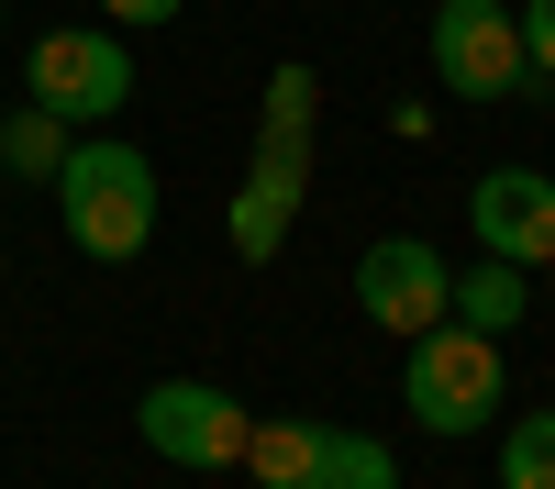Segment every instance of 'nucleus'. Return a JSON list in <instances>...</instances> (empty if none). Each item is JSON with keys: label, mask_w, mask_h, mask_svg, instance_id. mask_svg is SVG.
<instances>
[{"label": "nucleus", "mask_w": 555, "mask_h": 489, "mask_svg": "<svg viewBox=\"0 0 555 489\" xmlns=\"http://www.w3.org/2000/svg\"><path fill=\"white\" fill-rule=\"evenodd\" d=\"M56 222L89 267H133L156 245V156L122 145V133H78L56 167Z\"/></svg>", "instance_id": "nucleus-1"}, {"label": "nucleus", "mask_w": 555, "mask_h": 489, "mask_svg": "<svg viewBox=\"0 0 555 489\" xmlns=\"http://www.w3.org/2000/svg\"><path fill=\"white\" fill-rule=\"evenodd\" d=\"M500 400H512V378H500V334H467L444 311L434 334H411V356H400V412L423 423V434H489L500 423Z\"/></svg>", "instance_id": "nucleus-2"}, {"label": "nucleus", "mask_w": 555, "mask_h": 489, "mask_svg": "<svg viewBox=\"0 0 555 489\" xmlns=\"http://www.w3.org/2000/svg\"><path fill=\"white\" fill-rule=\"evenodd\" d=\"M23 101H44L56 123H78V133H101V123L133 101V56H122V34H101V23H56V34H34V44H23Z\"/></svg>", "instance_id": "nucleus-3"}, {"label": "nucleus", "mask_w": 555, "mask_h": 489, "mask_svg": "<svg viewBox=\"0 0 555 489\" xmlns=\"http://www.w3.org/2000/svg\"><path fill=\"white\" fill-rule=\"evenodd\" d=\"M245 467L267 489H400V456L378 434H345V423H300V412H278L245 434Z\"/></svg>", "instance_id": "nucleus-4"}, {"label": "nucleus", "mask_w": 555, "mask_h": 489, "mask_svg": "<svg viewBox=\"0 0 555 489\" xmlns=\"http://www.w3.org/2000/svg\"><path fill=\"white\" fill-rule=\"evenodd\" d=\"M434 78L455 89V101H522L533 89V56H522V12L512 0H434Z\"/></svg>", "instance_id": "nucleus-5"}, {"label": "nucleus", "mask_w": 555, "mask_h": 489, "mask_svg": "<svg viewBox=\"0 0 555 489\" xmlns=\"http://www.w3.org/2000/svg\"><path fill=\"white\" fill-rule=\"evenodd\" d=\"M133 434H145L167 467H245L256 412H245L222 378H156L145 400H133Z\"/></svg>", "instance_id": "nucleus-6"}, {"label": "nucleus", "mask_w": 555, "mask_h": 489, "mask_svg": "<svg viewBox=\"0 0 555 489\" xmlns=\"http://www.w3.org/2000/svg\"><path fill=\"white\" fill-rule=\"evenodd\" d=\"M300 201H311V133H278V123H256V167L234 178V201H222V245H234L245 267H267L278 245H289Z\"/></svg>", "instance_id": "nucleus-7"}, {"label": "nucleus", "mask_w": 555, "mask_h": 489, "mask_svg": "<svg viewBox=\"0 0 555 489\" xmlns=\"http://www.w3.org/2000/svg\"><path fill=\"white\" fill-rule=\"evenodd\" d=\"M444 289H455V267H444V245H423V234H378L356 256V311L378 334H434L444 323Z\"/></svg>", "instance_id": "nucleus-8"}, {"label": "nucleus", "mask_w": 555, "mask_h": 489, "mask_svg": "<svg viewBox=\"0 0 555 489\" xmlns=\"http://www.w3.org/2000/svg\"><path fill=\"white\" fill-rule=\"evenodd\" d=\"M467 234L478 256H512V267H555V178L544 167H489L478 190H467Z\"/></svg>", "instance_id": "nucleus-9"}, {"label": "nucleus", "mask_w": 555, "mask_h": 489, "mask_svg": "<svg viewBox=\"0 0 555 489\" xmlns=\"http://www.w3.org/2000/svg\"><path fill=\"white\" fill-rule=\"evenodd\" d=\"M444 311H455L467 334H512L522 311H533V267H512V256H478V267H455Z\"/></svg>", "instance_id": "nucleus-10"}, {"label": "nucleus", "mask_w": 555, "mask_h": 489, "mask_svg": "<svg viewBox=\"0 0 555 489\" xmlns=\"http://www.w3.org/2000/svg\"><path fill=\"white\" fill-rule=\"evenodd\" d=\"M67 145H78V123H56L44 101H23V112H0V178H23V190H56V167H67Z\"/></svg>", "instance_id": "nucleus-11"}, {"label": "nucleus", "mask_w": 555, "mask_h": 489, "mask_svg": "<svg viewBox=\"0 0 555 489\" xmlns=\"http://www.w3.org/2000/svg\"><path fill=\"white\" fill-rule=\"evenodd\" d=\"M500 489H555V412H522L500 434Z\"/></svg>", "instance_id": "nucleus-12"}, {"label": "nucleus", "mask_w": 555, "mask_h": 489, "mask_svg": "<svg viewBox=\"0 0 555 489\" xmlns=\"http://www.w3.org/2000/svg\"><path fill=\"white\" fill-rule=\"evenodd\" d=\"M311 101H322V78H311L300 56H278V67H267V112H256V123H278V133H311Z\"/></svg>", "instance_id": "nucleus-13"}, {"label": "nucleus", "mask_w": 555, "mask_h": 489, "mask_svg": "<svg viewBox=\"0 0 555 489\" xmlns=\"http://www.w3.org/2000/svg\"><path fill=\"white\" fill-rule=\"evenodd\" d=\"M522 12V56H533V89L555 78V0H512Z\"/></svg>", "instance_id": "nucleus-14"}, {"label": "nucleus", "mask_w": 555, "mask_h": 489, "mask_svg": "<svg viewBox=\"0 0 555 489\" xmlns=\"http://www.w3.org/2000/svg\"><path fill=\"white\" fill-rule=\"evenodd\" d=\"M190 0H101V23H178Z\"/></svg>", "instance_id": "nucleus-15"}, {"label": "nucleus", "mask_w": 555, "mask_h": 489, "mask_svg": "<svg viewBox=\"0 0 555 489\" xmlns=\"http://www.w3.org/2000/svg\"><path fill=\"white\" fill-rule=\"evenodd\" d=\"M0 23H12V0H0Z\"/></svg>", "instance_id": "nucleus-16"}, {"label": "nucleus", "mask_w": 555, "mask_h": 489, "mask_svg": "<svg viewBox=\"0 0 555 489\" xmlns=\"http://www.w3.org/2000/svg\"><path fill=\"white\" fill-rule=\"evenodd\" d=\"M544 279H555V267H544Z\"/></svg>", "instance_id": "nucleus-17"}]
</instances>
